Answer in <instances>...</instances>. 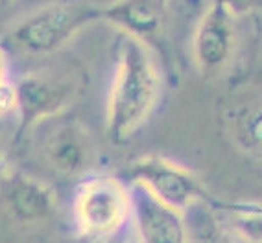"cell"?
<instances>
[{
  "label": "cell",
  "mask_w": 262,
  "mask_h": 243,
  "mask_svg": "<svg viewBox=\"0 0 262 243\" xmlns=\"http://www.w3.org/2000/svg\"><path fill=\"white\" fill-rule=\"evenodd\" d=\"M161 96V72L148 44L122 35L115 81L107 100L105 131L113 144H124L144 126Z\"/></svg>",
  "instance_id": "6da1fadb"
},
{
  "label": "cell",
  "mask_w": 262,
  "mask_h": 243,
  "mask_svg": "<svg viewBox=\"0 0 262 243\" xmlns=\"http://www.w3.org/2000/svg\"><path fill=\"white\" fill-rule=\"evenodd\" d=\"M76 229L89 243H109L131 227L129 186L111 175H91L81 181L72 203Z\"/></svg>",
  "instance_id": "7a4b0ae2"
},
{
  "label": "cell",
  "mask_w": 262,
  "mask_h": 243,
  "mask_svg": "<svg viewBox=\"0 0 262 243\" xmlns=\"http://www.w3.org/2000/svg\"><path fill=\"white\" fill-rule=\"evenodd\" d=\"M98 19H102V8L91 2H56L15 24L6 35V42L26 56H47L65 46L78 32Z\"/></svg>",
  "instance_id": "3957f363"
},
{
  "label": "cell",
  "mask_w": 262,
  "mask_h": 243,
  "mask_svg": "<svg viewBox=\"0 0 262 243\" xmlns=\"http://www.w3.org/2000/svg\"><path fill=\"white\" fill-rule=\"evenodd\" d=\"M76 89L71 81L45 74H26L15 81V109L19 118L17 140L32 129L65 114L72 105Z\"/></svg>",
  "instance_id": "277c9868"
},
{
  "label": "cell",
  "mask_w": 262,
  "mask_h": 243,
  "mask_svg": "<svg viewBox=\"0 0 262 243\" xmlns=\"http://www.w3.org/2000/svg\"><path fill=\"white\" fill-rule=\"evenodd\" d=\"M39 138L42 159L52 169L67 177H81L94 162V145L89 131L76 118L61 114L50 118Z\"/></svg>",
  "instance_id": "5b68a950"
},
{
  "label": "cell",
  "mask_w": 262,
  "mask_h": 243,
  "mask_svg": "<svg viewBox=\"0 0 262 243\" xmlns=\"http://www.w3.org/2000/svg\"><path fill=\"white\" fill-rule=\"evenodd\" d=\"M131 175L133 181L144 184L154 196L176 210L185 212L192 203L209 197L192 172L157 155H148L133 162Z\"/></svg>",
  "instance_id": "8992f818"
},
{
  "label": "cell",
  "mask_w": 262,
  "mask_h": 243,
  "mask_svg": "<svg viewBox=\"0 0 262 243\" xmlns=\"http://www.w3.org/2000/svg\"><path fill=\"white\" fill-rule=\"evenodd\" d=\"M131 229L139 243H187L185 215L137 181L129 182Z\"/></svg>",
  "instance_id": "52a82bcc"
},
{
  "label": "cell",
  "mask_w": 262,
  "mask_h": 243,
  "mask_svg": "<svg viewBox=\"0 0 262 243\" xmlns=\"http://www.w3.org/2000/svg\"><path fill=\"white\" fill-rule=\"evenodd\" d=\"M2 203L11 221L39 225L54 215L57 193L47 182L11 168L2 173Z\"/></svg>",
  "instance_id": "ba28073f"
},
{
  "label": "cell",
  "mask_w": 262,
  "mask_h": 243,
  "mask_svg": "<svg viewBox=\"0 0 262 243\" xmlns=\"http://www.w3.org/2000/svg\"><path fill=\"white\" fill-rule=\"evenodd\" d=\"M234 17L218 0H212L194 33V59L200 72L216 76L224 70L234 50Z\"/></svg>",
  "instance_id": "9c48e42d"
},
{
  "label": "cell",
  "mask_w": 262,
  "mask_h": 243,
  "mask_svg": "<svg viewBox=\"0 0 262 243\" xmlns=\"http://www.w3.org/2000/svg\"><path fill=\"white\" fill-rule=\"evenodd\" d=\"M102 20L124 35L151 44L163 35V0H115L102 8Z\"/></svg>",
  "instance_id": "30bf717a"
},
{
  "label": "cell",
  "mask_w": 262,
  "mask_h": 243,
  "mask_svg": "<svg viewBox=\"0 0 262 243\" xmlns=\"http://www.w3.org/2000/svg\"><path fill=\"white\" fill-rule=\"evenodd\" d=\"M183 215H185V227H187V243L238 241L218 215L214 201L211 197L192 203L187 210L183 212Z\"/></svg>",
  "instance_id": "8fae6325"
},
{
  "label": "cell",
  "mask_w": 262,
  "mask_h": 243,
  "mask_svg": "<svg viewBox=\"0 0 262 243\" xmlns=\"http://www.w3.org/2000/svg\"><path fill=\"white\" fill-rule=\"evenodd\" d=\"M216 212L236 239L262 243V205L258 203H216Z\"/></svg>",
  "instance_id": "7c38bea8"
},
{
  "label": "cell",
  "mask_w": 262,
  "mask_h": 243,
  "mask_svg": "<svg viewBox=\"0 0 262 243\" xmlns=\"http://www.w3.org/2000/svg\"><path fill=\"white\" fill-rule=\"evenodd\" d=\"M233 135L244 151L262 160V98L236 112L233 120Z\"/></svg>",
  "instance_id": "4fadbf2b"
},
{
  "label": "cell",
  "mask_w": 262,
  "mask_h": 243,
  "mask_svg": "<svg viewBox=\"0 0 262 243\" xmlns=\"http://www.w3.org/2000/svg\"><path fill=\"white\" fill-rule=\"evenodd\" d=\"M218 2H220L233 17L249 13V11L255 10L258 6V0H218Z\"/></svg>",
  "instance_id": "5bb4252c"
},
{
  "label": "cell",
  "mask_w": 262,
  "mask_h": 243,
  "mask_svg": "<svg viewBox=\"0 0 262 243\" xmlns=\"http://www.w3.org/2000/svg\"><path fill=\"white\" fill-rule=\"evenodd\" d=\"M13 2H15V0H2V6H4V8H6V6L13 4Z\"/></svg>",
  "instance_id": "9a60e30c"
},
{
  "label": "cell",
  "mask_w": 262,
  "mask_h": 243,
  "mask_svg": "<svg viewBox=\"0 0 262 243\" xmlns=\"http://www.w3.org/2000/svg\"><path fill=\"white\" fill-rule=\"evenodd\" d=\"M163 2H164V0H163Z\"/></svg>",
  "instance_id": "2e32d148"
}]
</instances>
